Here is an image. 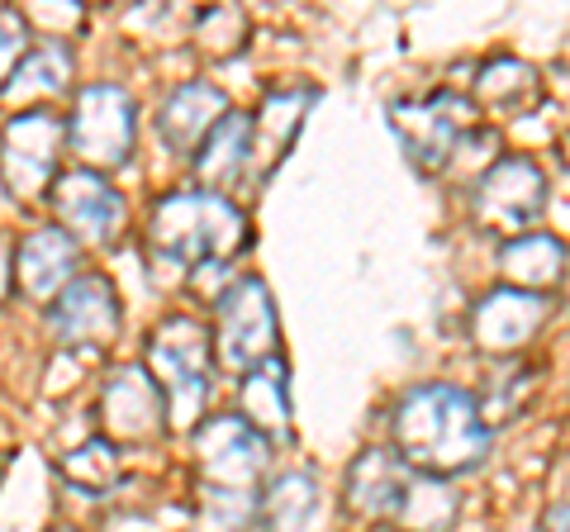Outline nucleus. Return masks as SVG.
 I'll use <instances>...</instances> for the list:
<instances>
[{"label":"nucleus","instance_id":"1","mask_svg":"<svg viewBox=\"0 0 570 532\" xmlns=\"http://www.w3.org/2000/svg\"><path fill=\"white\" fill-rule=\"evenodd\" d=\"M390 437H395V452L414 471L452 481V475L485 466L494 428L485 410L475 404V395H466L461 385H448V381H428V385L404 390L395 400Z\"/></svg>","mask_w":570,"mask_h":532},{"label":"nucleus","instance_id":"2","mask_svg":"<svg viewBox=\"0 0 570 532\" xmlns=\"http://www.w3.org/2000/svg\"><path fill=\"white\" fill-rule=\"evenodd\" d=\"M347 509L362 519H385L400 532H448L456 523V494L438 475L414 471L400 452L371 447L347 471Z\"/></svg>","mask_w":570,"mask_h":532},{"label":"nucleus","instance_id":"3","mask_svg":"<svg viewBox=\"0 0 570 532\" xmlns=\"http://www.w3.org/2000/svg\"><path fill=\"white\" fill-rule=\"evenodd\" d=\"M253 243L247 215L219 190H176L153 205L148 219V247L153 257L171 266H224Z\"/></svg>","mask_w":570,"mask_h":532},{"label":"nucleus","instance_id":"4","mask_svg":"<svg viewBox=\"0 0 570 532\" xmlns=\"http://www.w3.org/2000/svg\"><path fill=\"white\" fill-rule=\"evenodd\" d=\"M281 324H276V299L262 276H238L219 299H214V362L224 371H257L276 362Z\"/></svg>","mask_w":570,"mask_h":532},{"label":"nucleus","instance_id":"5","mask_svg":"<svg viewBox=\"0 0 570 532\" xmlns=\"http://www.w3.org/2000/svg\"><path fill=\"white\" fill-rule=\"evenodd\" d=\"M471 124H475V105L456 91L409 96L390 105V134L400 138L404 157L419 171H448L461 138H471Z\"/></svg>","mask_w":570,"mask_h":532},{"label":"nucleus","instance_id":"6","mask_svg":"<svg viewBox=\"0 0 570 532\" xmlns=\"http://www.w3.org/2000/svg\"><path fill=\"white\" fill-rule=\"evenodd\" d=\"M71 152L81 157V167L91 171H115L134 157L138 144V105L134 96L115 81H96L86 86L71 105Z\"/></svg>","mask_w":570,"mask_h":532},{"label":"nucleus","instance_id":"7","mask_svg":"<svg viewBox=\"0 0 570 532\" xmlns=\"http://www.w3.org/2000/svg\"><path fill=\"white\" fill-rule=\"evenodd\" d=\"M209 328L190 314H171L157 324V333L148 338V371L157 376V385L167 390L171 404V423H186L200 410L205 390H209Z\"/></svg>","mask_w":570,"mask_h":532},{"label":"nucleus","instance_id":"8","mask_svg":"<svg viewBox=\"0 0 570 532\" xmlns=\"http://www.w3.org/2000/svg\"><path fill=\"white\" fill-rule=\"evenodd\" d=\"M195 461H200L205 490L257 494V481L266 475V461H272V437H262L238 414H214L200 418V428H195Z\"/></svg>","mask_w":570,"mask_h":532},{"label":"nucleus","instance_id":"9","mask_svg":"<svg viewBox=\"0 0 570 532\" xmlns=\"http://www.w3.org/2000/svg\"><path fill=\"white\" fill-rule=\"evenodd\" d=\"M471 209L490 234H519L547 209V171L532 157H499L471 186Z\"/></svg>","mask_w":570,"mask_h":532},{"label":"nucleus","instance_id":"10","mask_svg":"<svg viewBox=\"0 0 570 532\" xmlns=\"http://www.w3.org/2000/svg\"><path fill=\"white\" fill-rule=\"evenodd\" d=\"M71 144L67 119L48 110H20L6 124V186L10 195H48L58 181V152Z\"/></svg>","mask_w":570,"mask_h":532},{"label":"nucleus","instance_id":"11","mask_svg":"<svg viewBox=\"0 0 570 532\" xmlns=\"http://www.w3.org/2000/svg\"><path fill=\"white\" fill-rule=\"evenodd\" d=\"M171 423L167 390L148 366H119L100 390V428L115 442H153Z\"/></svg>","mask_w":570,"mask_h":532},{"label":"nucleus","instance_id":"12","mask_svg":"<svg viewBox=\"0 0 570 532\" xmlns=\"http://www.w3.org/2000/svg\"><path fill=\"white\" fill-rule=\"evenodd\" d=\"M547 318H551V299L547 295L499 286V290L475 299L466 328H471V343L480 352H490V357H513V352H523L547 328Z\"/></svg>","mask_w":570,"mask_h":532},{"label":"nucleus","instance_id":"13","mask_svg":"<svg viewBox=\"0 0 570 532\" xmlns=\"http://www.w3.org/2000/svg\"><path fill=\"white\" fill-rule=\"evenodd\" d=\"M48 200H52V209H58V224L81 243H110L119 234V224H124L119 190L105 181V171H91V167L62 171L58 181H52Z\"/></svg>","mask_w":570,"mask_h":532},{"label":"nucleus","instance_id":"14","mask_svg":"<svg viewBox=\"0 0 570 532\" xmlns=\"http://www.w3.org/2000/svg\"><path fill=\"white\" fill-rule=\"evenodd\" d=\"M48 324L62 347H105L119 333V290L105 276H81L52 299Z\"/></svg>","mask_w":570,"mask_h":532},{"label":"nucleus","instance_id":"15","mask_svg":"<svg viewBox=\"0 0 570 532\" xmlns=\"http://www.w3.org/2000/svg\"><path fill=\"white\" fill-rule=\"evenodd\" d=\"M20 290L29 299H58L62 290H71L81 280V238H71L62 224L33 228L20 243Z\"/></svg>","mask_w":570,"mask_h":532},{"label":"nucleus","instance_id":"16","mask_svg":"<svg viewBox=\"0 0 570 532\" xmlns=\"http://www.w3.org/2000/svg\"><path fill=\"white\" fill-rule=\"evenodd\" d=\"M234 115V105L214 81H186L163 100V115H157V129H163V144L171 152H200L205 138L219 129V124Z\"/></svg>","mask_w":570,"mask_h":532},{"label":"nucleus","instance_id":"17","mask_svg":"<svg viewBox=\"0 0 570 532\" xmlns=\"http://www.w3.org/2000/svg\"><path fill=\"white\" fill-rule=\"evenodd\" d=\"M314 100H318L314 86H281V91L262 100V110L253 115V157L262 162V176L291 152L295 134L305 129V115L314 110Z\"/></svg>","mask_w":570,"mask_h":532},{"label":"nucleus","instance_id":"18","mask_svg":"<svg viewBox=\"0 0 570 532\" xmlns=\"http://www.w3.org/2000/svg\"><path fill=\"white\" fill-rule=\"evenodd\" d=\"M499 272L513 290L547 295L566 276V243L551 234H519L499 247Z\"/></svg>","mask_w":570,"mask_h":532},{"label":"nucleus","instance_id":"19","mask_svg":"<svg viewBox=\"0 0 570 532\" xmlns=\"http://www.w3.org/2000/svg\"><path fill=\"white\" fill-rule=\"evenodd\" d=\"M238 404H243V418L262 437H291V371L281 366V357L247 371L238 381Z\"/></svg>","mask_w":570,"mask_h":532},{"label":"nucleus","instance_id":"20","mask_svg":"<svg viewBox=\"0 0 570 532\" xmlns=\"http://www.w3.org/2000/svg\"><path fill=\"white\" fill-rule=\"evenodd\" d=\"M247 167H253V115H228L195 152V176L224 195V186L243 181Z\"/></svg>","mask_w":570,"mask_h":532},{"label":"nucleus","instance_id":"21","mask_svg":"<svg viewBox=\"0 0 570 532\" xmlns=\"http://www.w3.org/2000/svg\"><path fill=\"white\" fill-rule=\"evenodd\" d=\"M475 96L485 100L490 110L523 115V110H532V105L542 100V81L523 58H490L475 72Z\"/></svg>","mask_w":570,"mask_h":532},{"label":"nucleus","instance_id":"22","mask_svg":"<svg viewBox=\"0 0 570 532\" xmlns=\"http://www.w3.org/2000/svg\"><path fill=\"white\" fill-rule=\"evenodd\" d=\"M67 81H71V52H67V43L52 39V43L29 52V58L20 62V72L6 77V100L10 105L52 100V96L67 91Z\"/></svg>","mask_w":570,"mask_h":532},{"label":"nucleus","instance_id":"23","mask_svg":"<svg viewBox=\"0 0 570 532\" xmlns=\"http://www.w3.org/2000/svg\"><path fill=\"white\" fill-rule=\"evenodd\" d=\"M314 475L309 471H285L262 490V523L266 532H299L314 519Z\"/></svg>","mask_w":570,"mask_h":532},{"label":"nucleus","instance_id":"24","mask_svg":"<svg viewBox=\"0 0 570 532\" xmlns=\"http://www.w3.org/2000/svg\"><path fill=\"white\" fill-rule=\"evenodd\" d=\"M58 475L67 485H77V490H91V494H105L119 475H124V461L115 452V442L110 437H91V442H81V447H71L62 461H58Z\"/></svg>","mask_w":570,"mask_h":532},{"label":"nucleus","instance_id":"25","mask_svg":"<svg viewBox=\"0 0 570 532\" xmlns=\"http://www.w3.org/2000/svg\"><path fill=\"white\" fill-rule=\"evenodd\" d=\"M195 39H200L209 58H234L253 39V20H247L243 6H214L195 20Z\"/></svg>","mask_w":570,"mask_h":532},{"label":"nucleus","instance_id":"26","mask_svg":"<svg viewBox=\"0 0 570 532\" xmlns=\"http://www.w3.org/2000/svg\"><path fill=\"white\" fill-rule=\"evenodd\" d=\"M0 29H6V43H0V67H6V77L20 72V62L29 58V29H24V14L6 6L0 10Z\"/></svg>","mask_w":570,"mask_h":532},{"label":"nucleus","instance_id":"27","mask_svg":"<svg viewBox=\"0 0 570 532\" xmlns=\"http://www.w3.org/2000/svg\"><path fill=\"white\" fill-rule=\"evenodd\" d=\"M542 532H570V500H566V504H551V509H547Z\"/></svg>","mask_w":570,"mask_h":532},{"label":"nucleus","instance_id":"28","mask_svg":"<svg viewBox=\"0 0 570 532\" xmlns=\"http://www.w3.org/2000/svg\"><path fill=\"white\" fill-rule=\"evenodd\" d=\"M561 162H566V167H570V134H566V138H561Z\"/></svg>","mask_w":570,"mask_h":532}]
</instances>
